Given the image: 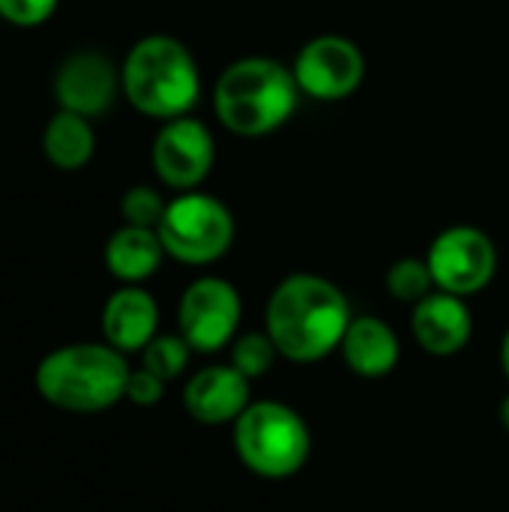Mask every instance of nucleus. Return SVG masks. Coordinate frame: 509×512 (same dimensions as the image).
<instances>
[{"instance_id":"obj_1","label":"nucleus","mask_w":509,"mask_h":512,"mask_svg":"<svg viewBox=\"0 0 509 512\" xmlns=\"http://www.w3.org/2000/svg\"><path fill=\"white\" fill-rule=\"evenodd\" d=\"M351 318L345 291L315 273L285 276L264 309L267 336L279 357L291 363H318L330 357L342 345Z\"/></svg>"},{"instance_id":"obj_2","label":"nucleus","mask_w":509,"mask_h":512,"mask_svg":"<svg viewBox=\"0 0 509 512\" xmlns=\"http://www.w3.org/2000/svg\"><path fill=\"white\" fill-rule=\"evenodd\" d=\"M294 72L273 57H240L228 63L213 87L219 123L240 138H264L282 129L300 105Z\"/></svg>"},{"instance_id":"obj_3","label":"nucleus","mask_w":509,"mask_h":512,"mask_svg":"<svg viewBox=\"0 0 509 512\" xmlns=\"http://www.w3.org/2000/svg\"><path fill=\"white\" fill-rule=\"evenodd\" d=\"M126 354L108 342H72L45 354L36 366V393L69 414H99L126 399Z\"/></svg>"},{"instance_id":"obj_4","label":"nucleus","mask_w":509,"mask_h":512,"mask_svg":"<svg viewBox=\"0 0 509 512\" xmlns=\"http://www.w3.org/2000/svg\"><path fill=\"white\" fill-rule=\"evenodd\" d=\"M120 87L126 102L144 117L162 123L183 117L201 99L198 60L180 39L168 33H150L126 51Z\"/></svg>"},{"instance_id":"obj_5","label":"nucleus","mask_w":509,"mask_h":512,"mask_svg":"<svg viewBox=\"0 0 509 512\" xmlns=\"http://www.w3.org/2000/svg\"><path fill=\"white\" fill-rule=\"evenodd\" d=\"M237 459L264 480L294 477L312 453L306 420L282 402H252L234 420Z\"/></svg>"},{"instance_id":"obj_6","label":"nucleus","mask_w":509,"mask_h":512,"mask_svg":"<svg viewBox=\"0 0 509 512\" xmlns=\"http://www.w3.org/2000/svg\"><path fill=\"white\" fill-rule=\"evenodd\" d=\"M156 231L168 258L186 267H207L228 255L237 228L219 198L192 189L168 201Z\"/></svg>"},{"instance_id":"obj_7","label":"nucleus","mask_w":509,"mask_h":512,"mask_svg":"<svg viewBox=\"0 0 509 512\" xmlns=\"http://www.w3.org/2000/svg\"><path fill=\"white\" fill-rule=\"evenodd\" d=\"M426 264L432 270L438 291L456 297H474L483 288H489V282L495 279L498 249L483 228L450 225L432 240L426 252Z\"/></svg>"},{"instance_id":"obj_8","label":"nucleus","mask_w":509,"mask_h":512,"mask_svg":"<svg viewBox=\"0 0 509 512\" xmlns=\"http://www.w3.org/2000/svg\"><path fill=\"white\" fill-rule=\"evenodd\" d=\"M291 72L303 96L315 102H342L360 90L366 78V54L348 36L321 33L297 51Z\"/></svg>"},{"instance_id":"obj_9","label":"nucleus","mask_w":509,"mask_h":512,"mask_svg":"<svg viewBox=\"0 0 509 512\" xmlns=\"http://www.w3.org/2000/svg\"><path fill=\"white\" fill-rule=\"evenodd\" d=\"M240 315L243 303L237 288L219 276H201L189 282L177 306L180 336L198 354H216L219 348L231 345L237 339Z\"/></svg>"},{"instance_id":"obj_10","label":"nucleus","mask_w":509,"mask_h":512,"mask_svg":"<svg viewBox=\"0 0 509 512\" xmlns=\"http://www.w3.org/2000/svg\"><path fill=\"white\" fill-rule=\"evenodd\" d=\"M150 162L162 186L174 192H192L213 171L216 162L213 132L207 129V123H201L192 114L165 120L153 138Z\"/></svg>"},{"instance_id":"obj_11","label":"nucleus","mask_w":509,"mask_h":512,"mask_svg":"<svg viewBox=\"0 0 509 512\" xmlns=\"http://www.w3.org/2000/svg\"><path fill=\"white\" fill-rule=\"evenodd\" d=\"M120 93V69L102 51H75L54 72L57 108L87 120L102 117Z\"/></svg>"},{"instance_id":"obj_12","label":"nucleus","mask_w":509,"mask_h":512,"mask_svg":"<svg viewBox=\"0 0 509 512\" xmlns=\"http://www.w3.org/2000/svg\"><path fill=\"white\" fill-rule=\"evenodd\" d=\"M249 384L252 381L243 372H237L231 363L207 366L186 381L183 390L186 414L201 426H225V423L234 426V420L252 405Z\"/></svg>"},{"instance_id":"obj_13","label":"nucleus","mask_w":509,"mask_h":512,"mask_svg":"<svg viewBox=\"0 0 509 512\" xmlns=\"http://www.w3.org/2000/svg\"><path fill=\"white\" fill-rule=\"evenodd\" d=\"M411 330L417 345L432 357H456L468 348L474 333V318L465 297L432 291L411 312Z\"/></svg>"},{"instance_id":"obj_14","label":"nucleus","mask_w":509,"mask_h":512,"mask_svg":"<svg viewBox=\"0 0 509 512\" xmlns=\"http://www.w3.org/2000/svg\"><path fill=\"white\" fill-rule=\"evenodd\" d=\"M99 327L102 339L120 354L144 351L159 336V306L141 285H123L105 300Z\"/></svg>"},{"instance_id":"obj_15","label":"nucleus","mask_w":509,"mask_h":512,"mask_svg":"<svg viewBox=\"0 0 509 512\" xmlns=\"http://www.w3.org/2000/svg\"><path fill=\"white\" fill-rule=\"evenodd\" d=\"M339 351L345 357V366L357 378L378 381L396 369L402 345H399L396 330L387 321H381L378 315H357L351 318Z\"/></svg>"},{"instance_id":"obj_16","label":"nucleus","mask_w":509,"mask_h":512,"mask_svg":"<svg viewBox=\"0 0 509 512\" xmlns=\"http://www.w3.org/2000/svg\"><path fill=\"white\" fill-rule=\"evenodd\" d=\"M105 270L123 282V285H141L147 282L165 261V246L159 240L156 228L141 225H123L117 228L105 243Z\"/></svg>"},{"instance_id":"obj_17","label":"nucleus","mask_w":509,"mask_h":512,"mask_svg":"<svg viewBox=\"0 0 509 512\" xmlns=\"http://www.w3.org/2000/svg\"><path fill=\"white\" fill-rule=\"evenodd\" d=\"M42 153L57 171H81L96 153L93 123L81 114L57 108L42 132Z\"/></svg>"},{"instance_id":"obj_18","label":"nucleus","mask_w":509,"mask_h":512,"mask_svg":"<svg viewBox=\"0 0 509 512\" xmlns=\"http://www.w3.org/2000/svg\"><path fill=\"white\" fill-rule=\"evenodd\" d=\"M384 285L399 303H411V306H417L432 291H438L426 258H399V261H393L387 276H384Z\"/></svg>"},{"instance_id":"obj_19","label":"nucleus","mask_w":509,"mask_h":512,"mask_svg":"<svg viewBox=\"0 0 509 512\" xmlns=\"http://www.w3.org/2000/svg\"><path fill=\"white\" fill-rule=\"evenodd\" d=\"M276 357H279V351H276L273 339L267 336V330L264 333H243L231 342V366L237 372H243L249 381L264 378L273 369Z\"/></svg>"},{"instance_id":"obj_20","label":"nucleus","mask_w":509,"mask_h":512,"mask_svg":"<svg viewBox=\"0 0 509 512\" xmlns=\"http://www.w3.org/2000/svg\"><path fill=\"white\" fill-rule=\"evenodd\" d=\"M192 348L183 336H156L144 351H141V363L147 372L159 375L165 384L180 378L189 366Z\"/></svg>"},{"instance_id":"obj_21","label":"nucleus","mask_w":509,"mask_h":512,"mask_svg":"<svg viewBox=\"0 0 509 512\" xmlns=\"http://www.w3.org/2000/svg\"><path fill=\"white\" fill-rule=\"evenodd\" d=\"M168 201L159 195V189L153 186H132L123 192L120 198V216L123 225H141V228H156L162 213H165Z\"/></svg>"},{"instance_id":"obj_22","label":"nucleus","mask_w":509,"mask_h":512,"mask_svg":"<svg viewBox=\"0 0 509 512\" xmlns=\"http://www.w3.org/2000/svg\"><path fill=\"white\" fill-rule=\"evenodd\" d=\"M60 0H0V18L12 27H42L54 12Z\"/></svg>"},{"instance_id":"obj_23","label":"nucleus","mask_w":509,"mask_h":512,"mask_svg":"<svg viewBox=\"0 0 509 512\" xmlns=\"http://www.w3.org/2000/svg\"><path fill=\"white\" fill-rule=\"evenodd\" d=\"M165 396V381L153 372H147L144 366L138 372L129 375V384H126V399L138 408H153L159 405Z\"/></svg>"},{"instance_id":"obj_24","label":"nucleus","mask_w":509,"mask_h":512,"mask_svg":"<svg viewBox=\"0 0 509 512\" xmlns=\"http://www.w3.org/2000/svg\"><path fill=\"white\" fill-rule=\"evenodd\" d=\"M501 369H504V378L509 381V330L501 339Z\"/></svg>"},{"instance_id":"obj_25","label":"nucleus","mask_w":509,"mask_h":512,"mask_svg":"<svg viewBox=\"0 0 509 512\" xmlns=\"http://www.w3.org/2000/svg\"><path fill=\"white\" fill-rule=\"evenodd\" d=\"M501 426L509 432V396L501 402Z\"/></svg>"}]
</instances>
